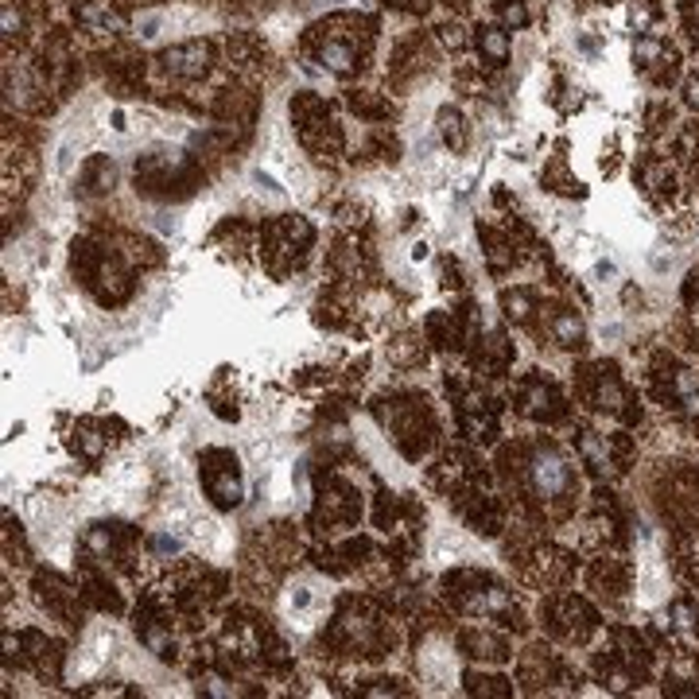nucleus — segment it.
Here are the masks:
<instances>
[{
    "instance_id": "nucleus-5",
    "label": "nucleus",
    "mask_w": 699,
    "mask_h": 699,
    "mask_svg": "<svg viewBox=\"0 0 699 699\" xmlns=\"http://www.w3.org/2000/svg\"><path fill=\"white\" fill-rule=\"evenodd\" d=\"M439 39H443V47H462V28L459 24L439 28Z\"/></svg>"
},
{
    "instance_id": "nucleus-2",
    "label": "nucleus",
    "mask_w": 699,
    "mask_h": 699,
    "mask_svg": "<svg viewBox=\"0 0 699 699\" xmlns=\"http://www.w3.org/2000/svg\"><path fill=\"white\" fill-rule=\"evenodd\" d=\"M536 486L544 493H560L563 486H568V470H563V462L556 455H548V459L536 462Z\"/></svg>"
},
{
    "instance_id": "nucleus-3",
    "label": "nucleus",
    "mask_w": 699,
    "mask_h": 699,
    "mask_svg": "<svg viewBox=\"0 0 699 699\" xmlns=\"http://www.w3.org/2000/svg\"><path fill=\"white\" fill-rule=\"evenodd\" d=\"M478 47H482V55H486V59H490L493 66L510 59V39H505V31H501V28H490V31H482Z\"/></svg>"
},
{
    "instance_id": "nucleus-1",
    "label": "nucleus",
    "mask_w": 699,
    "mask_h": 699,
    "mask_svg": "<svg viewBox=\"0 0 699 699\" xmlns=\"http://www.w3.org/2000/svg\"><path fill=\"white\" fill-rule=\"evenodd\" d=\"M210 43H202V39H190V43H179V47L172 51H164V66H167V74H175V78H202L210 71Z\"/></svg>"
},
{
    "instance_id": "nucleus-4",
    "label": "nucleus",
    "mask_w": 699,
    "mask_h": 699,
    "mask_svg": "<svg viewBox=\"0 0 699 699\" xmlns=\"http://www.w3.org/2000/svg\"><path fill=\"white\" fill-rule=\"evenodd\" d=\"M443 140L451 144V148H462V121H459V113H443Z\"/></svg>"
}]
</instances>
